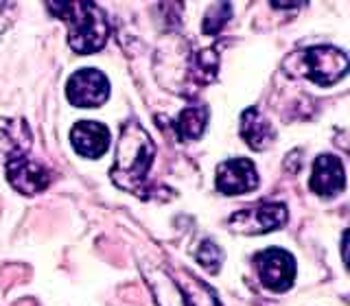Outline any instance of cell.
Instances as JSON below:
<instances>
[{"label": "cell", "mask_w": 350, "mask_h": 306, "mask_svg": "<svg viewBox=\"0 0 350 306\" xmlns=\"http://www.w3.org/2000/svg\"><path fill=\"white\" fill-rule=\"evenodd\" d=\"M156 158V145L145 127H140L136 120L120 129V140L116 147V162L112 169V180L118 189L129 193H140V186L145 184L147 173Z\"/></svg>", "instance_id": "cell-1"}, {"label": "cell", "mask_w": 350, "mask_h": 306, "mask_svg": "<svg viewBox=\"0 0 350 306\" xmlns=\"http://www.w3.org/2000/svg\"><path fill=\"white\" fill-rule=\"evenodd\" d=\"M46 7L55 18L66 22V27H68V44L75 53L92 55L105 46L109 27L105 11L98 5L57 0V3H49Z\"/></svg>", "instance_id": "cell-2"}, {"label": "cell", "mask_w": 350, "mask_h": 306, "mask_svg": "<svg viewBox=\"0 0 350 306\" xmlns=\"http://www.w3.org/2000/svg\"><path fill=\"white\" fill-rule=\"evenodd\" d=\"M287 61H295V72L320 85H333L348 72V55L335 46H313L295 53Z\"/></svg>", "instance_id": "cell-3"}, {"label": "cell", "mask_w": 350, "mask_h": 306, "mask_svg": "<svg viewBox=\"0 0 350 306\" xmlns=\"http://www.w3.org/2000/svg\"><path fill=\"white\" fill-rule=\"evenodd\" d=\"M66 96H68V101L75 107L81 109L101 107L109 98V81L101 70L81 68L66 83Z\"/></svg>", "instance_id": "cell-4"}, {"label": "cell", "mask_w": 350, "mask_h": 306, "mask_svg": "<svg viewBox=\"0 0 350 306\" xmlns=\"http://www.w3.org/2000/svg\"><path fill=\"white\" fill-rule=\"evenodd\" d=\"M254 265H256L260 282L265 284L269 291L282 293L291 289V284L295 280V260L289 251H284L280 247H269L265 251H260V254H256Z\"/></svg>", "instance_id": "cell-5"}, {"label": "cell", "mask_w": 350, "mask_h": 306, "mask_svg": "<svg viewBox=\"0 0 350 306\" xmlns=\"http://www.w3.org/2000/svg\"><path fill=\"white\" fill-rule=\"evenodd\" d=\"M287 206L284 204H258L239 210L232 219H230V227L234 232L243 234H265L271 230H278L287 223Z\"/></svg>", "instance_id": "cell-6"}, {"label": "cell", "mask_w": 350, "mask_h": 306, "mask_svg": "<svg viewBox=\"0 0 350 306\" xmlns=\"http://www.w3.org/2000/svg\"><path fill=\"white\" fill-rule=\"evenodd\" d=\"M7 180L14 189L22 195H38L51 184L53 175L46 167H42L40 162L27 158L25 151L14 153L7 160Z\"/></svg>", "instance_id": "cell-7"}, {"label": "cell", "mask_w": 350, "mask_h": 306, "mask_svg": "<svg viewBox=\"0 0 350 306\" xmlns=\"http://www.w3.org/2000/svg\"><path fill=\"white\" fill-rule=\"evenodd\" d=\"M258 186L256 167L245 158H234L217 167V191L224 195H243Z\"/></svg>", "instance_id": "cell-8"}, {"label": "cell", "mask_w": 350, "mask_h": 306, "mask_svg": "<svg viewBox=\"0 0 350 306\" xmlns=\"http://www.w3.org/2000/svg\"><path fill=\"white\" fill-rule=\"evenodd\" d=\"M70 145L81 158L96 160L109 147V129L96 120H79L70 129Z\"/></svg>", "instance_id": "cell-9"}, {"label": "cell", "mask_w": 350, "mask_h": 306, "mask_svg": "<svg viewBox=\"0 0 350 306\" xmlns=\"http://www.w3.org/2000/svg\"><path fill=\"white\" fill-rule=\"evenodd\" d=\"M311 191L320 197H335L346 189L344 164L335 156H320L313 164Z\"/></svg>", "instance_id": "cell-10"}, {"label": "cell", "mask_w": 350, "mask_h": 306, "mask_svg": "<svg viewBox=\"0 0 350 306\" xmlns=\"http://www.w3.org/2000/svg\"><path fill=\"white\" fill-rule=\"evenodd\" d=\"M241 138H243L254 151H262L273 142L276 131H273L269 120L262 116L256 107H247L245 112L241 114Z\"/></svg>", "instance_id": "cell-11"}, {"label": "cell", "mask_w": 350, "mask_h": 306, "mask_svg": "<svg viewBox=\"0 0 350 306\" xmlns=\"http://www.w3.org/2000/svg\"><path fill=\"white\" fill-rule=\"evenodd\" d=\"M206 123H208V107L191 105V107H186L178 116V120L173 123L175 136H178L180 142L197 140V138H202V134L206 131Z\"/></svg>", "instance_id": "cell-12"}, {"label": "cell", "mask_w": 350, "mask_h": 306, "mask_svg": "<svg viewBox=\"0 0 350 306\" xmlns=\"http://www.w3.org/2000/svg\"><path fill=\"white\" fill-rule=\"evenodd\" d=\"M180 293H182V300L189 302V306H221V302L217 300V293L208 287V284H204L197 278L186 276V273H182Z\"/></svg>", "instance_id": "cell-13"}, {"label": "cell", "mask_w": 350, "mask_h": 306, "mask_svg": "<svg viewBox=\"0 0 350 306\" xmlns=\"http://www.w3.org/2000/svg\"><path fill=\"white\" fill-rule=\"evenodd\" d=\"M158 280H153L147 276V282L153 291V298H156V304L158 306H184V300H182V293H180V287L173 282L171 276H167L164 271H156Z\"/></svg>", "instance_id": "cell-14"}, {"label": "cell", "mask_w": 350, "mask_h": 306, "mask_svg": "<svg viewBox=\"0 0 350 306\" xmlns=\"http://www.w3.org/2000/svg\"><path fill=\"white\" fill-rule=\"evenodd\" d=\"M230 16H232V7H230L228 3L213 5L206 11V20H204L202 31L206 33V36H217V33L224 29L226 22L230 20Z\"/></svg>", "instance_id": "cell-15"}, {"label": "cell", "mask_w": 350, "mask_h": 306, "mask_svg": "<svg viewBox=\"0 0 350 306\" xmlns=\"http://www.w3.org/2000/svg\"><path fill=\"white\" fill-rule=\"evenodd\" d=\"M195 258H197V262H200L202 267H206L211 273H217L219 267H221L224 251L219 249L217 243H213V240H204V243L200 245V249H197Z\"/></svg>", "instance_id": "cell-16"}, {"label": "cell", "mask_w": 350, "mask_h": 306, "mask_svg": "<svg viewBox=\"0 0 350 306\" xmlns=\"http://www.w3.org/2000/svg\"><path fill=\"white\" fill-rule=\"evenodd\" d=\"M195 66H197V74H202L204 76V81H211L215 79V72L219 68V57H217V53L211 51V48H206L202 53H197L195 55Z\"/></svg>", "instance_id": "cell-17"}, {"label": "cell", "mask_w": 350, "mask_h": 306, "mask_svg": "<svg viewBox=\"0 0 350 306\" xmlns=\"http://www.w3.org/2000/svg\"><path fill=\"white\" fill-rule=\"evenodd\" d=\"M16 14L14 3H0V33H5L11 25V18Z\"/></svg>", "instance_id": "cell-18"}, {"label": "cell", "mask_w": 350, "mask_h": 306, "mask_svg": "<svg viewBox=\"0 0 350 306\" xmlns=\"http://www.w3.org/2000/svg\"><path fill=\"white\" fill-rule=\"evenodd\" d=\"M346 243H348V232H344V236H342V258H344V262H346Z\"/></svg>", "instance_id": "cell-19"}]
</instances>
